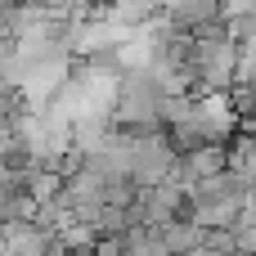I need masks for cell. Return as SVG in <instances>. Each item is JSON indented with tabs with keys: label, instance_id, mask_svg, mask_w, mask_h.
Here are the masks:
<instances>
[{
	"label": "cell",
	"instance_id": "obj_1",
	"mask_svg": "<svg viewBox=\"0 0 256 256\" xmlns=\"http://www.w3.org/2000/svg\"><path fill=\"white\" fill-rule=\"evenodd\" d=\"M162 18L194 36V32L220 22V0H162Z\"/></svg>",
	"mask_w": 256,
	"mask_h": 256
}]
</instances>
